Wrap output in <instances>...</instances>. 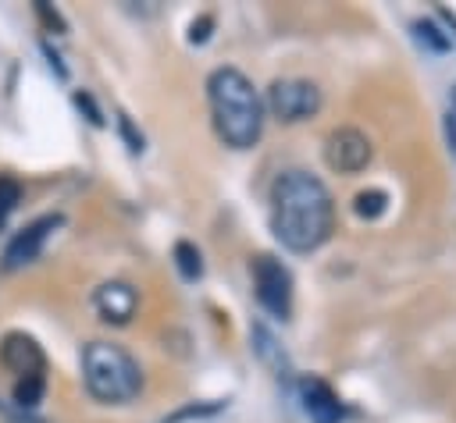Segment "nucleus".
I'll use <instances>...</instances> for the list:
<instances>
[{
    "mask_svg": "<svg viewBox=\"0 0 456 423\" xmlns=\"http://www.w3.org/2000/svg\"><path fill=\"white\" fill-rule=\"evenodd\" d=\"M335 203L328 185L303 171H281L271 185V231L292 252H314L331 238Z\"/></svg>",
    "mask_w": 456,
    "mask_h": 423,
    "instance_id": "nucleus-1",
    "label": "nucleus"
},
{
    "mask_svg": "<svg viewBox=\"0 0 456 423\" xmlns=\"http://www.w3.org/2000/svg\"><path fill=\"white\" fill-rule=\"evenodd\" d=\"M207 100L214 132L232 149H249L264 132V100L239 68H217L207 78Z\"/></svg>",
    "mask_w": 456,
    "mask_h": 423,
    "instance_id": "nucleus-2",
    "label": "nucleus"
},
{
    "mask_svg": "<svg viewBox=\"0 0 456 423\" xmlns=\"http://www.w3.org/2000/svg\"><path fill=\"white\" fill-rule=\"evenodd\" d=\"M82 380L86 391L103 405H125L142 391V370L118 341H89L82 348Z\"/></svg>",
    "mask_w": 456,
    "mask_h": 423,
    "instance_id": "nucleus-3",
    "label": "nucleus"
},
{
    "mask_svg": "<svg viewBox=\"0 0 456 423\" xmlns=\"http://www.w3.org/2000/svg\"><path fill=\"white\" fill-rule=\"evenodd\" d=\"M321 89L310 78H278L267 89V110L285 124L310 121L321 110Z\"/></svg>",
    "mask_w": 456,
    "mask_h": 423,
    "instance_id": "nucleus-4",
    "label": "nucleus"
},
{
    "mask_svg": "<svg viewBox=\"0 0 456 423\" xmlns=\"http://www.w3.org/2000/svg\"><path fill=\"white\" fill-rule=\"evenodd\" d=\"M253 291H256V302L278 316V320H289L292 316V274L281 259L274 256H256L253 259Z\"/></svg>",
    "mask_w": 456,
    "mask_h": 423,
    "instance_id": "nucleus-5",
    "label": "nucleus"
},
{
    "mask_svg": "<svg viewBox=\"0 0 456 423\" xmlns=\"http://www.w3.org/2000/svg\"><path fill=\"white\" fill-rule=\"evenodd\" d=\"M370 139L360 132V128H335L324 142V160L331 171L338 174H360L367 164H370Z\"/></svg>",
    "mask_w": 456,
    "mask_h": 423,
    "instance_id": "nucleus-6",
    "label": "nucleus"
},
{
    "mask_svg": "<svg viewBox=\"0 0 456 423\" xmlns=\"http://www.w3.org/2000/svg\"><path fill=\"white\" fill-rule=\"evenodd\" d=\"M57 227H61V213H43V217H36L32 224H25V227L7 242V249H4V270H21V267L36 263L39 252H43V245H46V238H50Z\"/></svg>",
    "mask_w": 456,
    "mask_h": 423,
    "instance_id": "nucleus-7",
    "label": "nucleus"
},
{
    "mask_svg": "<svg viewBox=\"0 0 456 423\" xmlns=\"http://www.w3.org/2000/svg\"><path fill=\"white\" fill-rule=\"evenodd\" d=\"M0 363H4V370L18 373V377H36V373L46 370V355H43L39 341L32 334H21V331L4 334V341H0Z\"/></svg>",
    "mask_w": 456,
    "mask_h": 423,
    "instance_id": "nucleus-8",
    "label": "nucleus"
},
{
    "mask_svg": "<svg viewBox=\"0 0 456 423\" xmlns=\"http://www.w3.org/2000/svg\"><path fill=\"white\" fill-rule=\"evenodd\" d=\"M93 306H96L100 320L121 327V323H128V320L135 316L139 295H135V288H132L128 281H103V284L93 291Z\"/></svg>",
    "mask_w": 456,
    "mask_h": 423,
    "instance_id": "nucleus-9",
    "label": "nucleus"
},
{
    "mask_svg": "<svg viewBox=\"0 0 456 423\" xmlns=\"http://www.w3.org/2000/svg\"><path fill=\"white\" fill-rule=\"evenodd\" d=\"M299 398H303V412L310 416V423H342V402L331 391L328 380L321 377H303L299 380Z\"/></svg>",
    "mask_w": 456,
    "mask_h": 423,
    "instance_id": "nucleus-10",
    "label": "nucleus"
},
{
    "mask_svg": "<svg viewBox=\"0 0 456 423\" xmlns=\"http://www.w3.org/2000/svg\"><path fill=\"white\" fill-rule=\"evenodd\" d=\"M43 391H46V377L36 373V377H18L14 380V405L21 412H32L39 402H43Z\"/></svg>",
    "mask_w": 456,
    "mask_h": 423,
    "instance_id": "nucleus-11",
    "label": "nucleus"
},
{
    "mask_svg": "<svg viewBox=\"0 0 456 423\" xmlns=\"http://www.w3.org/2000/svg\"><path fill=\"white\" fill-rule=\"evenodd\" d=\"M175 267H178V274L185 281L203 277V256H200V249L192 242H175Z\"/></svg>",
    "mask_w": 456,
    "mask_h": 423,
    "instance_id": "nucleus-12",
    "label": "nucleus"
},
{
    "mask_svg": "<svg viewBox=\"0 0 456 423\" xmlns=\"http://www.w3.org/2000/svg\"><path fill=\"white\" fill-rule=\"evenodd\" d=\"M413 36H417V43L420 46H428V50H435V53H445L449 46H452V39L431 21V18H420V21H413Z\"/></svg>",
    "mask_w": 456,
    "mask_h": 423,
    "instance_id": "nucleus-13",
    "label": "nucleus"
},
{
    "mask_svg": "<svg viewBox=\"0 0 456 423\" xmlns=\"http://www.w3.org/2000/svg\"><path fill=\"white\" fill-rule=\"evenodd\" d=\"M353 210H356V217H363V220H378V217L388 210V196H385L381 188H367V192H360V196L353 199Z\"/></svg>",
    "mask_w": 456,
    "mask_h": 423,
    "instance_id": "nucleus-14",
    "label": "nucleus"
},
{
    "mask_svg": "<svg viewBox=\"0 0 456 423\" xmlns=\"http://www.w3.org/2000/svg\"><path fill=\"white\" fill-rule=\"evenodd\" d=\"M18 203H21V185H18V178L0 174V227H4V220L14 213Z\"/></svg>",
    "mask_w": 456,
    "mask_h": 423,
    "instance_id": "nucleus-15",
    "label": "nucleus"
},
{
    "mask_svg": "<svg viewBox=\"0 0 456 423\" xmlns=\"http://www.w3.org/2000/svg\"><path fill=\"white\" fill-rule=\"evenodd\" d=\"M32 7H36V14H39V21H43V25L50 28V32H64V18H61V14H57V11L50 7V4H43V0H36Z\"/></svg>",
    "mask_w": 456,
    "mask_h": 423,
    "instance_id": "nucleus-16",
    "label": "nucleus"
},
{
    "mask_svg": "<svg viewBox=\"0 0 456 423\" xmlns=\"http://www.w3.org/2000/svg\"><path fill=\"white\" fill-rule=\"evenodd\" d=\"M118 124H121V135L128 139V149L132 153H142V135L132 128V121H128V114H118Z\"/></svg>",
    "mask_w": 456,
    "mask_h": 423,
    "instance_id": "nucleus-17",
    "label": "nucleus"
},
{
    "mask_svg": "<svg viewBox=\"0 0 456 423\" xmlns=\"http://www.w3.org/2000/svg\"><path fill=\"white\" fill-rule=\"evenodd\" d=\"M210 28H214V18H210V14H203L200 21H192V25H189V43H207Z\"/></svg>",
    "mask_w": 456,
    "mask_h": 423,
    "instance_id": "nucleus-18",
    "label": "nucleus"
},
{
    "mask_svg": "<svg viewBox=\"0 0 456 423\" xmlns=\"http://www.w3.org/2000/svg\"><path fill=\"white\" fill-rule=\"evenodd\" d=\"M75 103H78V110L86 107V114H89V121H93V124H103V114L96 110V103L89 100V92H75Z\"/></svg>",
    "mask_w": 456,
    "mask_h": 423,
    "instance_id": "nucleus-19",
    "label": "nucleus"
},
{
    "mask_svg": "<svg viewBox=\"0 0 456 423\" xmlns=\"http://www.w3.org/2000/svg\"><path fill=\"white\" fill-rule=\"evenodd\" d=\"M7 423H46V419H39L36 412H21V409H18L14 416H7Z\"/></svg>",
    "mask_w": 456,
    "mask_h": 423,
    "instance_id": "nucleus-20",
    "label": "nucleus"
}]
</instances>
